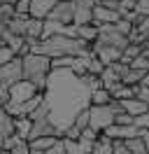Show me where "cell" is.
Wrapping results in <instances>:
<instances>
[{
  "label": "cell",
  "instance_id": "cell-1",
  "mask_svg": "<svg viewBox=\"0 0 149 154\" xmlns=\"http://www.w3.org/2000/svg\"><path fill=\"white\" fill-rule=\"evenodd\" d=\"M44 103L49 105V119L65 133L74 124V117L91 107V89L84 84L70 68H58L49 72L44 89Z\"/></svg>",
  "mask_w": 149,
  "mask_h": 154
},
{
  "label": "cell",
  "instance_id": "cell-2",
  "mask_svg": "<svg viewBox=\"0 0 149 154\" xmlns=\"http://www.w3.org/2000/svg\"><path fill=\"white\" fill-rule=\"evenodd\" d=\"M86 51H91V45H86L79 38H70V35H51V38H44L37 45H33V54H44L49 58L82 56Z\"/></svg>",
  "mask_w": 149,
  "mask_h": 154
},
{
  "label": "cell",
  "instance_id": "cell-3",
  "mask_svg": "<svg viewBox=\"0 0 149 154\" xmlns=\"http://www.w3.org/2000/svg\"><path fill=\"white\" fill-rule=\"evenodd\" d=\"M49 72H51V58L44 56V54H28L23 56V79L33 82L42 94L47 89V79H49Z\"/></svg>",
  "mask_w": 149,
  "mask_h": 154
},
{
  "label": "cell",
  "instance_id": "cell-4",
  "mask_svg": "<svg viewBox=\"0 0 149 154\" xmlns=\"http://www.w3.org/2000/svg\"><path fill=\"white\" fill-rule=\"evenodd\" d=\"M128 45H130L128 38H126L123 33H119L114 23L100 26V35H98V40L93 42V47H112V49H119V51H123Z\"/></svg>",
  "mask_w": 149,
  "mask_h": 154
},
{
  "label": "cell",
  "instance_id": "cell-5",
  "mask_svg": "<svg viewBox=\"0 0 149 154\" xmlns=\"http://www.w3.org/2000/svg\"><path fill=\"white\" fill-rule=\"evenodd\" d=\"M21 79H23V58L21 56L12 58L9 63H5V66L0 68V82H2L5 89H9L12 84H17Z\"/></svg>",
  "mask_w": 149,
  "mask_h": 154
},
{
  "label": "cell",
  "instance_id": "cell-6",
  "mask_svg": "<svg viewBox=\"0 0 149 154\" xmlns=\"http://www.w3.org/2000/svg\"><path fill=\"white\" fill-rule=\"evenodd\" d=\"M7 91H9V103H26V100H30L33 96L42 94V91H40L33 82H28V79H21L17 84H12Z\"/></svg>",
  "mask_w": 149,
  "mask_h": 154
},
{
  "label": "cell",
  "instance_id": "cell-7",
  "mask_svg": "<svg viewBox=\"0 0 149 154\" xmlns=\"http://www.w3.org/2000/svg\"><path fill=\"white\" fill-rule=\"evenodd\" d=\"M89 112H91V128L100 131V133L107 126L114 124V112H112L110 105H91Z\"/></svg>",
  "mask_w": 149,
  "mask_h": 154
},
{
  "label": "cell",
  "instance_id": "cell-8",
  "mask_svg": "<svg viewBox=\"0 0 149 154\" xmlns=\"http://www.w3.org/2000/svg\"><path fill=\"white\" fill-rule=\"evenodd\" d=\"M142 133H144V131L138 128L135 124H130V126L112 124V126H107V128L102 131V135L110 138V140H130V138H138V135H142Z\"/></svg>",
  "mask_w": 149,
  "mask_h": 154
},
{
  "label": "cell",
  "instance_id": "cell-9",
  "mask_svg": "<svg viewBox=\"0 0 149 154\" xmlns=\"http://www.w3.org/2000/svg\"><path fill=\"white\" fill-rule=\"evenodd\" d=\"M47 19L58 21L63 26H74V2H56Z\"/></svg>",
  "mask_w": 149,
  "mask_h": 154
},
{
  "label": "cell",
  "instance_id": "cell-10",
  "mask_svg": "<svg viewBox=\"0 0 149 154\" xmlns=\"http://www.w3.org/2000/svg\"><path fill=\"white\" fill-rule=\"evenodd\" d=\"M121 19L119 12L114 10H107V7H102V5H96L93 7V26H105V23H117V21Z\"/></svg>",
  "mask_w": 149,
  "mask_h": 154
},
{
  "label": "cell",
  "instance_id": "cell-11",
  "mask_svg": "<svg viewBox=\"0 0 149 154\" xmlns=\"http://www.w3.org/2000/svg\"><path fill=\"white\" fill-rule=\"evenodd\" d=\"M42 35H44V19H28V26H26V42L33 47V45H37L40 40H42Z\"/></svg>",
  "mask_w": 149,
  "mask_h": 154
},
{
  "label": "cell",
  "instance_id": "cell-12",
  "mask_svg": "<svg viewBox=\"0 0 149 154\" xmlns=\"http://www.w3.org/2000/svg\"><path fill=\"white\" fill-rule=\"evenodd\" d=\"M91 51L102 61V66H114L117 61H121V54H123V51H119V49H112V47H93V45H91Z\"/></svg>",
  "mask_w": 149,
  "mask_h": 154
},
{
  "label": "cell",
  "instance_id": "cell-13",
  "mask_svg": "<svg viewBox=\"0 0 149 154\" xmlns=\"http://www.w3.org/2000/svg\"><path fill=\"white\" fill-rule=\"evenodd\" d=\"M56 0H30V17L33 19H47L54 10Z\"/></svg>",
  "mask_w": 149,
  "mask_h": 154
},
{
  "label": "cell",
  "instance_id": "cell-14",
  "mask_svg": "<svg viewBox=\"0 0 149 154\" xmlns=\"http://www.w3.org/2000/svg\"><path fill=\"white\" fill-rule=\"evenodd\" d=\"M28 14H14L9 21H5V28L12 35H26V26H28Z\"/></svg>",
  "mask_w": 149,
  "mask_h": 154
},
{
  "label": "cell",
  "instance_id": "cell-15",
  "mask_svg": "<svg viewBox=\"0 0 149 154\" xmlns=\"http://www.w3.org/2000/svg\"><path fill=\"white\" fill-rule=\"evenodd\" d=\"M121 105H123V110H126L130 117H140V115H144V112H149V105L144 103V100H140V98L121 100Z\"/></svg>",
  "mask_w": 149,
  "mask_h": 154
},
{
  "label": "cell",
  "instance_id": "cell-16",
  "mask_svg": "<svg viewBox=\"0 0 149 154\" xmlns=\"http://www.w3.org/2000/svg\"><path fill=\"white\" fill-rule=\"evenodd\" d=\"M77 28V38L84 40L86 45H93L96 40H98V35H100V28L98 26H93V23H86V26H74Z\"/></svg>",
  "mask_w": 149,
  "mask_h": 154
},
{
  "label": "cell",
  "instance_id": "cell-17",
  "mask_svg": "<svg viewBox=\"0 0 149 154\" xmlns=\"http://www.w3.org/2000/svg\"><path fill=\"white\" fill-rule=\"evenodd\" d=\"M144 77H147V70H138V68H128V72L123 75V84H128V87H142V82H144Z\"/></svg>",
  "mask_w": 149,
  "mask_h": 154
},
{
  "label": "cell",
  "instance_id": "cell-18",
  "mask_svg": "<svg viewBox=\"0 0 149 154\" xmlns=\"http://www.w3.org/2000/svg\"><path fill=\"white\" fill-rule=\"evenodd\" d=\"M0 135H2V138H12V135H17V133H14V117L9 115L7 110L0 112Z\"/></svg>",
  "mask_w": 149,
  "mask_h": 154
},
{
  "label": "cell",
  "instance_id": "cell-19",
  "mask_svg": "<svg viewBox=\"0 0 149 154\" xmlns=\"http://www.w3.org/2000/svg\"><path fill=\"white\" fill-rule=\"evenodd\" d=\"M30 128H33V119H30V117H19V119H14V133H17L21 140H28Z\"/></svg>",
  "mask_w": 149,
  "mask_h": 154
},
{
  "label": "cell",
  "instance_id": "cell-20",
  "mask_svg": "<svg viewBox=\"0 0 149 154\" xmlns=\"http://www.w3.org/2000/svg\"><path fill=\"white\" fill-rule=\"evenodd\" d=\"M142 51H144V47H142V45H128V47L123 49V54H121V63L130 66V63H133V58H138Z\"/></svg>",
  "mask_w": 149,
  "mask_h": 154
},
{
  "label": "cell",
  "instance_id": "cell-21",
  "mask_svg": "<svg viewBox=\"0 0 149 154\" xmlns=\"http://www.w3.org/2000/svg\"><path fill=\"white\" fill-rule=\"evenodd\" d=\"M112 100V94L107 89H98V91H91V105H110Z\"/></svg>",
  "mask_w": 149,
  "mask_h": 154
},
{
  "label": "cell",
  "instance_id": "cell-22",
  "mask_svg": "<svg viewBox=\"0 0 149 154\" xmlns=\"http://www.w3.org/2000/svg\"><path fill=\"white\" fill-rule=\"evenodd\" d=\"M86 70H89V75H102V70H105V66H102V61L96 54H89L86 56Z\"/></svg>",
  "mask_w": 149,
  "mask_h": 154
},
{
  "label": "cell",
  "instance_id": "cell-23",
  "mask_svg": "<svg viewBox=\"0 0 149 154\" xmlns=\"http://www.w3.org/2000/svg\"><path fill=\"white\" fill-rule=\"evenodd\" d=\"M93 154H114V147H112V140L100 135L96 143H93Z\"/></svg>",
  "mask_w": 149,
  "mask_h": 154
},
{
  "label": "cell",
  "instance_id": "cell-24",
  "mask_svg": "<svg viewBox=\"0 0 149 154\" xmlns=\"http://www.w3.org/2000/svg\"><path fill=\"white\" fill-rule=\"evenodd\" d=\"M126 145H128L130 154H149V152H147V145H144V138H142V135L126 140Z\"/></svg>",
  "mask_w": 149,
  "mask_h": 154
},
{
  "label": "cell",
  "instance_id": "cell-25",
  "mask_svg": "<svg viewBox=\"0 0 149 154\" xmlns=\"http://www.w3.org/2000/svg\"><path fill=\"white\" fill-rule=\"evenodd\" d=\"M72 126L77 128V131H84V128H89V126H91V112H89V107L82 110L79 115L74 117V124Z\"/></svg>",
  "mask_w": 149,
  "mask_h": 154
},
{
  "label": "cell",
  "instance_id": "cell-26",
  "mask_svg": "<svg viewBox=\"0 0 149 154\" xmlns=\"http://www.w3.org/2000/svg\"><path fill=\"white\" fill-rule=\"evenodd\" d=\"M74 63V56H58V58H51V70H58V68H72Z\"/></svg>",
  "mask_w": 149,
  "mask_h": 154
},
{
  "label": "cell",
  "instance_id": "cell-27",
  "mask_svg": "<svg viewBox=\"0 0 149 154\" xmlns=\"http://www.w3.org/2000/svg\"><path fill=\"white\" fill-rule=\"evenodd\" d=\"M130 68H138V70H149V54H147V51H142L138 58H133Z\"/></svg>",
  "mask_w": 149,
  "mask_h": 154
},
{
  "label": "cell",
  "instance_id": "cell-28",
  "mask_svg": "<svg viewBox=\"0 0 149 154\" xmlns=\"http://www.w3.org/2000/svg\"><path fill=\"white\" fill-rule=\"evenodd\" d=\"M114 124H119V126H130V124H135V117H130L128 112H117V115H114Z\"/></svg>",
  "mask_w": 149,
  "mask_h": 154
},
{
  "label": "cell",
  "instance_id": "cell-29",
  "mask_svg": "<svg viewBox=\"0 0 149 154\" xmlns=\"http://www.w3.org/2000/svg\"><path fill=\"white\" fill-rule=\"evenodd\" d=\"M12 58H17V54L12 51L9 47H5V45H0V68L5 66V63H9Z\"/></svg>",
  "mask_w": 149,
  "mask_h": 154
},
{
  "label": "cell",
  "instance_id": "cell-30",
  "mask_svg": "<svg viewBox=\"0 0 149 154\" xmlns=\"http://www.w3.org/2000/svg\"><path fill=\"white\" fill-rule=\"evenodd\" d=\"M12 154H30V145H28V140H21V138H19L17 145L12 147Z\"/></svg>",
  "mask_w": 149,
  "mask_h": 154
},
{
  "label": "cell",
  "instance_id": "cell-31",
  "mask_svg": "<svg viewBox=\"0 0 149 154\" xmlns=\"http://www.w3.org/2000/svg\"><path fill=\"white\" fill-rule=\"evenodd\" d=\"M100 131H96V128H91V126H89V128H84L82 131V140H89V143H96V140H98V138H100Z\"/></svg>",
  "mask_w": 149,
  "mask_h": 154
},
{
  "label": "cell",
  "instance_id": "cell-32",
  "mask_svg": "<svg viewBox=\"0 0 149 154\" xmlns=\"http://www.w3.org/2000/svg\"><path fill=\"white\" fill-rule=\"evenodd\" d=\"M47 117H49V105H47V103H42V105H40L35 112L30 115V119H33V122H37V119H47Z\"/></svg>",
  "mask_w": 149,
  "mask_h": 154
},
{
  "label": "cell",
  "instance_id": "cell-33",
  "mask_svg": "<svg viewBox=\"0 0 149 154\" xmlns=\"http://www.w3.org/2000/svg\"><path fill=\"white\" fill-rule=\"evenodd\" d=\"M114 26H117V30H119V33H123L126 38H128V33L133 30V23H130L128 19H119L117 23H114Z\"/></svg>",
  "mask_w": 149,
  "mask_h": 154
},
{
  "label": "cell",
  "instance_id": "cell-34",
  "mask_svg": "<svg viewBox=\"0 0 149 154\" xmlns=\"http://www.w3.org/2000/svg\"><path fill=\"white\" fill-rule=\"evenodd\" d=\"M112 147H114V154H130L126 140H112Z\"/></svg>",
  "mask_w": 149,
  "mask_h": 154
},
{
  "label": "cell",
  "instance_id": "cell-35",
  "mask_svg": "<svg viewBox=\"0 0 149 154\" xmlns=\"http://www.w3.org/2000/svg\"><path fill=\"white\" fill-rule=\"evenodd\" d=\"M14 10H17V14H28L30 17V0H19L14 5Z\"/></svg>",
  "mask_w": 149,
  "mask_h": 154
},
{
  "label": "cell",
  "instance_id": "cell-36",
  "mask_svg": "<svg viewBox=\"0 0 149 154\" xmlns=\"http://www.w3.org/2000/svg\"><path fill=\"white\" fill-rule=\"evenodd\" d=\"M135 126H138V128H142V131H149V112L135 117Z\"/></svg>",
  "mask_w": 149,
  "mask_h": 154
},
{
  "label": "cell",
  "instance_id": "cell-37",
  "mask_svg": "<svg viewBox=\"0 0 149 154\" xmlns=\"http://www.w3.org/2000/svg\"><path fill=\"white\" fill-rule=\"evenodd\" d=\"M44 154H68V152H65V143H63V138H61V140H56V145H54V147H49Z\"/></svg>",
  "mask_w": 149,
  "mask_h": 154
},
{
  "label": "cell",
  "instance_id": "cell-38",
  "mask_svg": "<svg viewBox=\"0 0 149 154\" xmlns=\"http://www.w3.org/2000/svg\"><path fill=\"white\" fill-rule=\"evenodd\" d=\"M135 12H138L140 17H149V0H138Z\"/></svg>",
  "mask_w": 149,
  "mask_h": 154
},
{
  "label": "cell",
  "instance_id": "cell-39",
  "mask_svg": "<svg viewBox=\"0 0 149 154\" xmlns=\"http://www.w3.org/2000/svg\"><path fill=\"white\" fill-rule=\"evenodd\" d=\"M138 98L140 100H144L149 105V87H140V94H138Z\"/></svg>",
  "mask_w": 149,
  "mask_h": 154
},
{
  "label": "cell",
  "instance_id": "cell-40",
  "mask_svg": "<svg viewBox=\"0 0 149 154\" xmlns=\"http://www.w3.org/2000/svg\"><path fill=\"white\" fill-rule=\"evenodd\" d=\"M9 103V91L5 87H0V105H7Z\"/></svg>",
  "mask_w": 149,
  "mask_h": 154
},
{
  "label": "cell",
  "instance_id": "cell-41",
  "mask_svg": "<svg viewBox=\"0 0 149 154\" xmlns=\"http://www.w3.org/2000/svg\"><path fill=\"white\" fill-rule=\"evenodd\" d=\"M142 138H144V145H147V152H149V131H144V133H142Z\"/></svg>",
  "mask_w": 149,
  "mask_h": 154
},
{
  "label": "cell",
  "instance_id": "cell-42",
  "mask_svg": "<svg viewBox=\"0 0 149 154\" xmlns=\"http://www.w3.org/2000/svg\"><path fill=\"white\" fill-rule=\"evenodd\" d=\"M0 2H5V5H17L19 0H0Z\"/></svg>",
  "mask_w": 149,
  "mask_h": 154
},
{
  "label": "cell",
  "instance_id": "cell-43",
  "mask_svg": "<svg viewBox=\"0 0 149 154\" xmlns=\"http://www.w3.org/2000/svg\"><path fill=\"white\" fill-rule=\"evenodd\" d=\"M142 87H149V70H147V77H144V82H142Z\"/></svg>",
  "mask_w": 149,
  "mask_h": 154
},
{
  "label": "cell",
  "instance_id": "cell-44",
  "mask_svg": "<svg viewBox=\"0 0 149 154\" xmlns=\"http://www.w3.org/2000/svg\"><path fill=\"white\" fill-rule=\"evenodd\" d=\"M5 140H7V138H2V135H0V149H5Z\"/></svg>",
  "mask_w": 149,
  "mask_h": 154
},
{
  "label": "cell",
  "instance_id": "cell-45",
  "mask_svg": "<svg viewBox=\"0 0 149 154\" xmlns=\"http://www.w3.org/2000/svg\"><path fill=\"white\" fill-rule=\"evenodd\" d=\"M2 33H5V23H0V40H2Z\"/></svg>",
  "mask_w": 149,
  "mask_h": 154
},
{
  "label": "cell",
  "instance_id": "cell-46",
  "mask_svg": "<svg viewBox=\"0 0 149 154\" xmlns=\"http://www.w3.org/2000/svg\"><path fill=\"white\" fill-rule=\"evenodd\" d=\"M0 154H12V149H0Z\"/></svg>",
  "mask_w": 149,
  "mask_h": 154
},
{
  "label": "cell",
  "instance_id": "cell-47",
  "mask_svg": "<svg viewBox=\"0 0 149 154\" xmlns=\"http://www.w3.org/2000/svg\"><path fill=\"white\" fill-rule=\"evenodd\" d=\"M0 23H5V17H2V10H0Z\"/></svg>",
  "mask_w": 149,
  "mask_h": 154
},
{
  "label": "cell",
  "instance_id": "cell-48",
  "mask_svg": "<svg viewBox=\"0 0 149 154\" xmlns=\"http://www.w3.org/2000/svg\"><path fill=\"white\" fill-rule=\"evenodd\" d=\"M56 2H72V0H56Z\"/></svg>",
  "mask_w": 149,
  "mask_h": 154
},
{
  "label": "cell",
  "instance_id": "cell-49",
  "mask_svg": "<svg viewBox=\"0 0 149 154\" xmlns=\"http://www.w3.org/2000/svg\"><path fill=\"white\" fill-rule=\"evenodd\" d=\"M89 154H93V152H89Z\"/></svg>",
  "mask_w": 149,
  "mask_h": 154
}]
</instances>
